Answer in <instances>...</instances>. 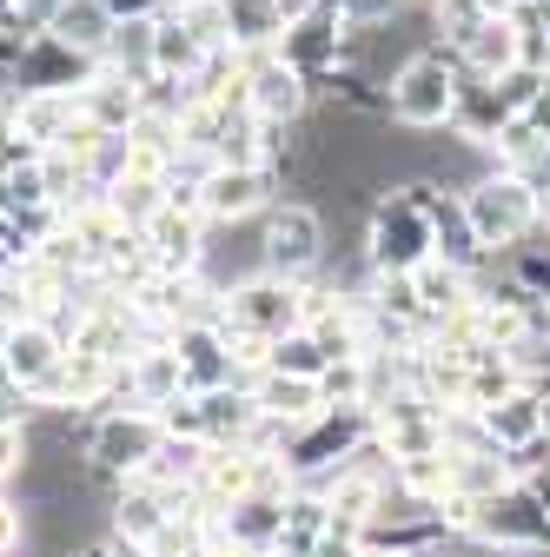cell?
I'll list each match as a JSON object with an SVG mask.
<instances>
[{
    "label": "cell",
    "instance_id": "cell-1",
    "mask_svg": "<svg viewBox=\"0 0 550 557\" xmlns=\"http://www.w3.org/2000/svg\"><path fill=\"white\" fill-rule=\"evenodd\" d=\"M425 259H438L425 180L385 186V193L372 199V213H365V265H372V272H418Z\"/></svg>",
    "mask_w": 550,
    "mask_h": 557
},
{
    "label": "cell",
    "instance_id": "cell-2",
    "mask_svg": "<svg viewBox=\"0 0 550 557\" xmlns=\"http://www.w3.org/2000/svg\"><path fill=\"white\" fill-rule=\"evenodd\" d=\"M458 74H464V66H458V53L445 40L404 53L391 66V81H385L391 126H404V133H445L451 126V100H458Z\"/></svg>",
    "mask_w": 550,
    "mask_h": 557
},
{
    "label": "cell",
    "instance_id": "cell-3",
    "mask_svg": "<svg viewBox=\"0 0 550 557\" xmlns=\"http://www.w3.org/2000/svg\"><path fill=\"white\" fill-rule=\"evenodd\" d=\"M305 293H312V278H286V272H265L252 265L246 278H233V286L220 293V325L233 338H286L305 325Z\"/></svg>",
    "mask_w": 550,
    "mask_h": 557
},
{
    "label": "cell",
    "instance_id": "cell-4",
    "mask_svg": "<svg viewBox=\"0 0 550 557\" xmlns=\"http://www.w3.org/2000/svg\"><path fill=\"white\" fill-rule=\"evenodd\" d=\"M160 438H166L160 411H147V405H107V411H93V425H87V471L113 492L120 478L153 465Z\"/></svg>",
    "mask_w": 550,
    "mask_h": 557
},
{
    "label": "cell",
    "instance_id": "cell-5",
    "mask_svg": "<svg viewBox=\"0 0 550 557\" xmlns=\"http://www.w3.org/2000/svg\"><path fill=\"white\" fill-rule=\"evenodd\" d=\"M464 213L485 239V252H517L530 233H537V193L511 173V166H485L471 186H464Z\"/></svg>",
    "mask_w": 550,
    "mask_h": 557
},
{
    "label": "cell",
    "instance_id": "cell-6",
    "mask_svg": "<svg viewBox=\"0 0 550 557\" xmlns=\"http://www.w3.org/2000/svg\"><path fill=\"white\" fill-rule=\"evenodd\" d=\"M259 265L265 272H286V278H318L325 265V213L312 199H272L265 206V226H259Z\"/></svg>",
    "mask_w": 550,
    "mask_h": 557
},
{
    "label": "cell",
    "instance_id": "cell-7",
    "mask_svg": "<svg viewBox=\"0 0 550 557\" xmlns=\"http://www.w3.org/2000/svg\"><path fill=\"white\" fill-rule=\"evenodd\" d=\"M471 537H485L498 550H550V518H543V498L530 484H498L491 498L471 505Z\"/></svg>",
    "mask_w": 550,
    "mask_h": 557
},
{
    "label": "cell",
    "instance_id": "cell-8",
    "mask_svg": "<svg viewBox=\"0 0 550 557\" xmlns=\"http://www.w3.org/2000/svg\"><path fill=\"white\" fill-rule=\"evenodd\" d=\"M246 60V107H252V120H265V126H299L305 113H312V81L299 74V66L279 53V47H265V53H239Z\"/></svg>",
    "mask_w": 550,
    "mask_h": 557
},
{
    "label": "cell",
    "instance_id": "cell-9",
    "mask_svg": "<svg viewBox=\"0 0 550 557\" xmlns=\"http://www.w3.org/2000/svg\"><path fill=\"white\" fill-rule=\"evenodd\" d=\"M279 199V180H272L265 166H205L199 180V220L205 226H246V220H265V206Z\"/></svg>",
    "mask_w": 550,
    "mask_h": 557
},
{
    "label": "cell",
    "instance_id": "cell-10",
    "mask_svg": "<svg viewBox=\"0 0 550 557\" xmlns=\"http://www.w3.org/2000/svg\"><path fill=\"white\" fill-rule=\"evenodd\" d=\"M173 352H179V372H186V392H220V385H246V366H239V345L233 332L213 319H192L173 332Z\"/></svg>",
    "mask_w": 550,
    "mask_h": 557
},
{
    "label": "cell",
    "instance_id": "cell-11",
    "mask_svg": "<svg viewBox=\"0 0 550 557\" xmlns=\"http://www.w3.org/2000/svg\"><path fill=\"white\" fill-rule=\"evenodd\" d=\"M126 299L140 306L147 319H160V325L179 332V325H192V319H213V312H220V278H213V272H147Z\"/></svg>",
    "mask_w": 550,
    "mask_h": 557
},
{
    "label": "cell",
    "instance_id": "cell-12",
    "mask_svg": "<svg viewBox=\"0 0 550 557\" xmlns=\"http://www.w3.org/2000/svg\"><path fill=\"white\" fill-rule=\"evenodd\" d=\"M464 66V60H458ZM504 120H511V107L498 100V87L485 81V74H458V100H451V126L445 133H458V147H471V153H485L491 160V147H498V133H504Z\"/></svg>",
    "mask_w": 550,
    "mask_h": 557
},
{
    "label": "cell",
    "instance_id": "cell-13",
    "mask_svg": "<svg viewBox=\"0 0 550 557\" xmlns=\"http://www.w3.org/2000/svg\"><path fill=\"white\" fill-rule=\"evenodd\" d=\"M205 239H213V226H205L192 206H173V199L160 206V220L147 226V246H153L160 272H205V265H213V246H205Z\"/></svg>",
    "mask_w": 550,
    "mask_h": 557
},
{
    "label": "cell",
    "instance_id": "cell-14",
    "mask_svg": "<svg viewBox=\"0 0 550 557\" xmlns=\"http://www.w3.org/2000/svg\"><path fill=\"white\" fill-rule=\"evenodd\" d=\"M425 199H432V233H438V259L445 265H464V272H477L491 252H485V239H477V226H471V213H464V186H445V180H425Z\"/></svg>",
    "mask_w": 550,
    "mask_h": 557
},
{
    "label": "cell",
    "instance_id": "cell-15",
    "mask_svg": "<svg viewBox=\"0 0 550 557\" xmlns=\"http://www.w3.org/2000/svg\"><path fill=\"white\" fill-rule=\"evenodd\" d=\"M252 484H259V451H252V445H205L199 478H192V498L220 518L233 498H246V492H252Z\"/></svg>",
    "mask_w": 550,
    "mask_h": 557
},
{
    "label": "cell",
    "instance_id": "cell-16",
    "mask_svg": "<svg viewBox=\"0 0 550 557\" xmlns=\"http://www.w3.org/2000/svg\"><path fill=\"white\" fill-rule=\"evenodd\" d=\"M93 74H100V60H87V53H74L66 40H53L47 27H34L27 47H21L14 87H87Z\"/></svg>",
    "mask_w": 550,
    "mask_h": 557
},
{
    "label": "cell",
    "instance_id": "cell-17",
    "mask_svg": "<svg viewBox=\"0 0 550 557\" xmlns=\"http://www.w3.org/2000/svg\"><path fill=\"white\" fill-rule=\"evenodd\" d=\"M179 392H186L179 352H173V345H147V352H133V359L120 366V398H113V405H147V411H160V405L179 398Z\"/></svg>",
    "mask_w": 550,
    "mask_h": 557
},
{
    "label": "cell",
    "instance_id": "cell-18",
    "mask_svg": "<svg viewBox=\"0 0 550 557\" xmlns=\"http://www.w3.org/2000/svg\"><path fill=\"white\" fill-rule=\"evenodd\" d=\"M80 120V87H21V107H14V133L27 147H60L66 126Z\"/></svg>",
    "mask_w": 550,
    "mask_h": 557
},
{
    "label": "cell",
    "instance_id": "cell-19",
    "mask_svg": "<svg viewBox=\"0 0 550 557\" xmlns=\"http://www.w3.org/2000/svg\"><path fill=\"white\" fill-rule=\"evenodd\" d=\"M0 359H8V372H14L21 385H40V379L66 359V332H60L53 319H21V325L8 332V345H0Z\"/></svg>",
    "mask_w": 550,
    "mask_h": 557
},
{
    "label": "cell",
    "instance_id": "cell-20",
    "mask_svg": "<svg viewBox=\"0 0 550 557\" xmlns=\"http://www.w3.org/2000/svg\"><path fill=\"white\" fill-rule=\"evenodd\" d=\"M286 498L292 492H265V484H252L246 498H233L220 511V537L252 544V550H272V537H279V524H286Z\"/></svg>",
    "mask_w": 550,
    "mask_h": 557
},
{
    "label": "cell",
    "instance_id": "cell-21",
    "mask_svg": "<svg viewBox=\"0 0 550 557\" xmlns=\"http://www.w3.org/2000/svg\"><path fill=\"white\" fill-rule=\"evenodd\" d=\"M246 385H252V405H259L265 418H286V425H312V418L325 411V398H318V379H292V372H272V366H259Z\"/></svg>",
    "mask_w": 550,
    "mask_h": 557
},
{
    "label": "cell",
    "instance_id": "cell-22",
    "mask_svg": "<svg viewBox=\"0 0 550 557\" xmlns=\"http://www.w3.org/2000/svg\"><path fill=\"white\" fill-rule=\"evenodd\" d=\"M458 60L471 66V74H485V81L511 74V66L524 60V27H517V14H485V21H477V34L458 47Z\"/></svg>",
    "mask_w": 550,
    "mask_h": 557
},
{
    "label": "cell",
    "instance_id": "cell-23",
    "mask_svg": "<svg viewBox=\"0 0 550 557\" xmlns=\"http://www.w3.org/2000/svg\"><path fill=\"white\" fill-rule=\"evenodd\" d=\"M40 27H47L53 40H66L74 53L100 60V53H107V34H113V14L100 8V0H53V8L40 14Z\"/></svg>",
    "mask_w": 550,
    "mask_h": 557
},
{
    "label": "cell",
    "instance_id": "cell-24",
    "mask_svg": "<svg viewBox=\"0 0 550 557\" xmlns=\"http://www.w3.org/2000/svg\"><path fill=\"white\" fill-rule=\"evenodd\" d=\"M199 418H205V445H246L259 425V405L252 385H220V392H199Z\"/></svg>",
    "mask_w": 550,
    "mask_h": 557
},
{
    "label": "cell",
    "instance_id": "cell-25",
    "mask_svg": "<svg viewBox=\"0 0 550 557\" xmlns=\"http://www.w3.org/2000/svg\"><path fill=\"white\" fill-rule=\"evenodd\" d=\"M477 418H485L491 445H498V451H511V445H524V438H537V432H543V392H537V385H517V392H504L498 405H485Z\"/></svg>",
    "mask_w": 550,
    "mask_h": 557
},
{
    "label": "cell",
    "instance_id": "cell-26",
    "mask_svg": "<svg viewBox=\"0 0 550 557\" xmlns=\"http://www.w3.org/2000/svg\"><path fill=\"white\" fill-rule=\"evenodd\" d=\"M80 107H87V120H100L107 133H126L133 120H140V81H126V74H113V66H100V74L80 87Z\"/></svg>",
    "mask_w": 550,
    "mask_h": 557
},
{
    "label": "cell",
    "instance_id": "cell-27",
    "mask_svg": "<svg viewBox=\"0 0 550 557\" xmlns=\"http://www.w3.org/2000/svg\"><path fill=\"white\" fill-rule=\"evenodd\" d=\"M411 278H418V306H425L432 332H438L445 319H458V312L477 299V293H471V272H464V265H445V259H425Z\"/></svg>",
    "mask_w": 550,
    "mask_h": 557
},
{
    "label": "cell",
    "instance_id": "cell-28",
    "mask_svg": "<svg viewBox=\"0 0 550 557\" xmlns=\"http://www.w3.org/2000/svg\"><path fill=\"white\" fill-rule=\"evenodd\" d=\"M220 8H226V47L233 53H265V47L286 40V21L272 0H220Z\"/></svg>",
    "mask_w": 550,
    "mask_h": 557
},
{
    "label": "cell",
    "instance_id": "cell-29",
    "mask_svg": "<svg viewBox=\"0 0 550 557\" xmlns=\"http://www.w3.org/2000/svg\"><path fill=\"white\" fill-rule=\"evenodd\" d=\"M325 498L318 492H305V484H292V498H286V524H279V537H272V550L265 557H312V544H318V531H325Z\"/></svg>",
    "mask_w": 550,
    "mask_h": 557
},
{
    "label": "cell",
    "instance_id": "cell-30",
    "mask_svg": "<svg viewBox=\"0 0 550 557\" xmlns=\"http://www.w3.org/2000/svg\"><path fill=\"white\" fill-rule=\"evenodd\" d=\"M166 199H173V193H166L160 173H120V180L107 186V206L120 213V226H133V233H147V226L160 220Z\"/></svg>",
    "mask_w": 550,
    "mask_h": 557
},
{
    "label": "cell",
    "instance_id": "cell-31",
    "mask_svg": "<svg viewBox=\"0 0 550 557\" xmlns=\"http://www.w3.org/2000/svg\"><path fill=\"white\" fill-rule=\"evenodd\" d=\"M199 60H205V40L179 21V8H166L153 21V66H160V74H173V81H192Z\"/></svg>",
    "mask_w": 550,
    "mask_h": 557
},
{
    "label": "cell",
    "instance_id": "cell-32",
    "mask_svg": "<svg viewBox=\"0 0 550 557\" xmlns=\"http://www.w3.org/2000/svg\"><path fill=\"white\" fill-rule=\"evenodd\" d=\"M153 21H113L100 66H113V74H126V81H153L160 74V66H153Z\"/></svg>",
    "mask_w": 550,
    "mask_h": 557
},
{
    "label": "cell",
    "instance_id": "cell-33",
    "mask_svg": "<svg viewBox=\"0 0 550 557\" xmlns=\"http://www.w3.org/2000/svg\"><path fill=\"white\" fill-rule=\"evenodd\" d=\"M391 484L418 505H438L451 492V451H418V458H391Z\"/></svg>",
    "mask_w": 550,
    "mask_h": 557
},
{
    "label": "cell",
    "instance_id": "cell-34",
    "mask_svg": "<svg viewBox=\"0 0 550 557\" xmlns=\"http://www.w3.org/2000/svg\"><path fill=\"white\" fill-rule=\"evenodd\" d=\"M365 392H372V359L365 352H346V359H325V372H318V398H325V411H365Z\"/></svg>",
    "mask_w": 550,
    "mask_h": 557
},
{
    "label": "cell",
    "instance_id": "cell-35",
    "mask_svg": "<svg viewBox=\"0 0 550 557\" xmlns=\"http://www.w3.org/2000/svg\"><path fill=\"white\" fill-rule=\"evenodd\" d=\"M498 484H511L504 451H451V498H491Z\"/></svg>",
    "mask_w": 550,
    "mask_h": 557
},
{
    "label": "cell",
    "instance_id": "cell-36",
    "mask_svg": "<svg viewBox=\"0 0 550 557\" xmlns=\"http://www.w3.org/2000/svg\"><path fill=\"white\" fill-rule=\"evenodd\" d=\"M325 359H332V352H325V345H318L305 325L265 345V366H272V372H292V379H318V372H325Z\"/></svg>",
    "mask_w": 550,
    "mask_h": 557
},
{
    "label": "cell",
    "instance_id": "cell-37",
    "mask_svg": "<svg viewBox=\"0 0 550 557\" xmlns=\"http://www.w3.org/2000/svg\"><path fill=\"white\" fill-rule=\"evenodd\" d=\"M199 458H205V438L166 432L160 451H153V465H147V478H160V484H192V478H199ZM133 478H140V471H133Z\"/></svg>",
    "mask_w": 550,
    "mask_h": 557
},
{
    "label": "cell",
    "instance_id": "cell-38",
    "mask_svg": "<svg viewBox=\"0 0 550 557\" xmlns=\"http://www.w3.org/2000/svg\"><path fill=\"white\" fill-rule=\"evenodd\" d=\"M34 465V418H0V492H14Z\"/></svg>",
    "mask_w": 550,
    "mask_h": 557
},
{
    "label": "cell",
    "instance_id": "cell-39",
    "mask_svg": "<svg viewBox=\"0 0 550 557\" xmlns=\"http://www.w3.org/2000/svg\"><path fill=\"white\" fill-rule=\"evenodd\" d=\"M432 8V27H438V40L458 53L471 34H477V21H485V8H477V0H425Z\"/></svg>",
    "mask_w": 550,
    "mask_h": 557
},
{
    "label": "cell",
    "instance_id": "cell-40",
    "mask_svg": "<svg viewBox=\"0 0 550 557\" xmlns=\"http://www.w3.org/2000/svg\"><path fill=\"white\" fill-rule=\"evenodd\" d=\"M517 278H524V286H530V299L550 312V252H530V246H517V252H498Z\"/></svg>",
    "mask_w": 550,
    "mask_h": 557
},
{
    "label": "cell",
    "instance_id": "cell-41",
    "mask_svg": "<svg viewBox=\"0 0 550 557\" xmlns=\"http://www.w3.org/2000/svg\"><path fill=\"white\" fill-rule=\"evenodd\" d=\"M543 81H550V74H543V66H524V60H517V66H511V74H498L491 87H498V100H504L511 113H524V107L537 100V87H543Z\"/></svg>",
    "mask_w": 550,
    "mask_h": 557
},
{
    "label": "cell",
    "instance_id": "cell-42",
    "mask_svg": "<svg viewBox=\"0 0 550 557\" xmlns=\"http://www.w3.org/2000/svg\"><path fill=\"white\" fill-rule=\"evenodd\" d=\"M312 557H365V524H346V518H325Z\"/></svg>",
    "mask_w": 550,
    "mask_h": 557
},
{
    "label": "cell",
    "instance_id": "cell-43",
    "mask_svg": "<svg viewBox=\"0 0 550 557\" xmlns=\"http://www.w3.org/2000/svg\"><path fill=\"white\" fill-rule=\"evenodd\" d=\"M338 14H346L359 34H378V27H391V14L404 8V0H332Z\"/></svg>",
    "mask_w": 550,
    "mask_h": 557
},
{
    "label": "cell",
    "instance_id": "cell-44",
    "mask_svg": "<svg viewBox=\"0 0 550 557\" xmlns=\"http://www.w3.org/2000/svg\"><path fill=\"white\" fill-rule=\"evenodd\" d=\"M21 544H27V511L21 498L0 492V557H21Z\"/></svg>",
    "mask_w": 550,
    "mask_h": 557
},
{
    "label": "cell",
    "instance_id": "cell-45",
    "mask_svg": "<svg viewBox=\"0 0 550 557\" xmlns=\"http://www.w3.org/2000/svg\"><path fill=\"white\" fill-rule=\"evenodd\" d=\"M100 8H107L113 21H153V14L173 8V0H100Z\"/></svg>",
    "mask_w": 550,
    "mask_h": 557
},
{
    "label": "cell",
    "instance_id": "cell-46",
    "mask_svg": "<svg viewBox=\"0 0 550 557\" xmlns=\"http://www.w3.org/2000/svg\"><path fill=\"white\" fill-rule=\"evenodd\" d=\"M192 557H265V550H252V544H233V537H220V531H213V537H205Z\"/></svg>",
    "mask_w": 550,
    "mask_h": 557
},
{
    "label": "cell",
    "instance_id": "cell-47",
    "mask_svg": "<svg viewBox=\"0 0 550 557\" xmlns=\"http://www.w3.org/2000/svg\"><path fill=\"white\" fill-rule=\"evenodd\" d=\"M34 21H27V8L21 0H0V34H27Z\"/></svg>",
    "mask_w": 550,
    "mask_h": 557
},
{
    "label": "cell",
    "instance_id": "cell-48",
    "mask_svg": "<svg viewBox=\"0 0 550 557\" xmlns=\"http://www.w3.org/2000/svg\"><path fill=\"white\" fill-rule=\"evenodd\" d=\"M272 8H279V21L292 27V21H305V14H318V8H325V0H272Z\"/></svg>",
    "mask_w": 550,
    "mask_h": 557
},
{
    "label": "cell",
    "instance_id": "cell-49",
    "mask_svg": "<svg viewBox=\"0 0 550 557\" xmlns=\"http://www.w3.org/2000/svg\"><path fill=\"white\" fill-rule=\"evenodd\" d=\"M100 557H153V550H147V544H126V537H107Z\"/></svg>",
    "mask_w": 550,
    "mask_h": 557
},
{
    "label": "cell",
    "instance_id": "cell-50",
    "mask_svg": "<svg viewBox=\"0 0 550 557\" xmlns=\"http://www.w3.org/2000/svg\"><path fill=\"white\" fill-rule=\"evenodd\" d=\"M517 484H530V492L543 498V518H550V471H537V478H517Z\"/></svg>",
    "mask_w": 550,
    "mask_h": 557
},
{
    "label": "cell",
    "instance_id": "cell-51",
    "mask_svg": "<svg viewBox=\"0 0 550 557\" xmlns=\"http://www.w3.org/2000/svg\"><path fill=\"white\" fill-rule=\"evenodd\" d=\"M537 233H550V193L537 199Z\"/></svg>",
    "mask_w": 550,
    "mask_h": 557
},
{
    "label": "cell",
    "instance_id": "cell-52",
    "mask_svg": "<svg viewBox=\"0 0 550 557\" xmlns=\"http://www.w3.org/2000/svg\"><path fill=\"white\" fill-rule=\"evenodd\" d=\"M537 392H543V385H537ZM543 432H550V392H543Z\"/></svg>",
    "mask_w": 550,
    "mask_h": 557
},
{
    "label": "cell",
    "instance_id": "cell-53",
    "mask_svg": "<svg viewBox=\"0 0 550 557\" xmlns=\"http://www.w3.org/2000/svg\"><path fill=\"white\" fill-rule=\"evenodd\" d=\"M8 332H14V325H8V319H0V345H8Z\"/></svg>",
    "mask_w": 550,
    "mask_h": 557
},
{
    "label": "cell",
    "instance_id": "cell-54",
    "mask_svg": "<svg viewBox=\"0 0 550 557\" xmlns=\"http://www.w3.org/2000/svg\"><path fill=\"white\" fill-rule=\"evenodd\" d=\"M365 557H391V550H372V544H365Z\"/></svg>",
    "mask_w": 550,
    "mask_h": 557
},
{
    "label": "cell",
    "instance_id": "cell-55",
    "mask_svg": "<svg viewBox=\"0 0 550 557\" xmlns=\"http://www.w3.org/2000/svg\"><path fill=\"white\" fill-rule=\"evenodd\" d=\"M404 8H425V0H404Z\"/></svg>",
    "mask_w": 550,
    "mask_h": 557
},
{
    "label": "cell",
    "instance_id": "cell-56",
    "mask_svg": "<svg viewBox=\"0 0 550 557\" xmlns=\"http://www.w3.org/2000/svg\"><path fill=\"white\" fill-rule=\"evenodd\" d=\"M153 557H173V550H153Z\"/></svg>",
    "mask_w": 550,
    "mask_h": 557
},
{
    "label": "cell",
    "instance_id": "cell-57",
    "mask_svg": "<svg viewBox=\"0 0 550 557\" xmlns=\"http://www.w3.org/2000/svg\"><path fill=\"white\" fill-rule=\"evenodd\" d=\"M173 8H186V0H173Z\"/></svg>",
    "mask_w": 550,
    "mask_h": 557
}]
</instances>
